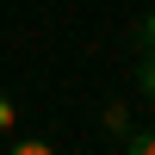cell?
Segmentation results:
<instances>
[{
  "mask_svg": "<svg viewBox=\"0 0 155 155\" xmlns=\"http://www.w3.org/2000/svg\"><path fill=\"white\" fill-rule=\"evenodd\" d=\"M137 44H143V56H155V12H143V25H137Z\"/></svg>",
  "mask_w": 155,
  "mask_h": 155,
  "instance_id": "1",
  "label": "cell"
},
{
  "mask_svg": "<svg viewBox=\"0 0 155 155\" xmlns=\"http://www.w3.org/2000/svg\"><path fill=\"white\" fill-rule=\"evenodd\" d=\"M106 130H118V137H130V118H124V106H106Z\"/></svg>",
  "mask_w": 155,
  "mask_h": 155,
  "instance_id": "2",
  "label": "cell"
},
{
  "mask_svg": "<svg viewBox=\"0 0 155 155\" xmlns=\"http://www.w3.org/2000/svg\"><path fill=\"white\" fill-rule=\"evenodd\" d=\"M137 87H143V93L155 99V56H143V68H137Z\"/></svg>",
  "mask_w": 155,
  "mask_h": 155,
  "instance_id": "3",
  "label": "cell"
},
{
  "mask_svg": "<svg viewBox=\"0 0 155 155\" xmlns=\"http://www.w3.org/2000/svg\"><path fill=\"white\" fill-rule=\"evenodd\" d=\"M124 155H155V130H143V137H130V149Z\"/></svg>",
  "mask_w": 155,
  "mask_h": 155,
  "instance_id": "4",
  "label": "cell"
},
{
  "mask_svg": "<svg viewBox=\"0 0 155 155\" xmlns=\"http://www.w3.org/2000/svg\"><path fill=\"white\" fill-rule=\"evenodd\" d=\"M12 155H56V149H50V143H19Z\"/></svg>",
  "mask_w": 155,
  "mask_h": 155,
  "instance_id": "5",
  "label": "cell"
},
{
  "mask_svg": "<svg viewBox=\"0 0 155 155\" xmlns=\"http://www.w3.org/2000/svg\"><path fill=\"white\" fill-rule=\"evenodd\" d=\"M6 124H12V99H0V130H6Z\"/></svg>",
  "mask_w": 155,
  "mask_h": 155,
  "instance_id": "6",
  "label": "cell"
}]
</instances>
